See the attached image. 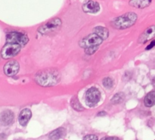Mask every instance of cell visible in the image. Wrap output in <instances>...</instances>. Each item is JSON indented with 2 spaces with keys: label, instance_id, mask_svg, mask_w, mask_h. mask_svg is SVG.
Listing matches in <instances>:
<instances>
[{
  "label": "cell",
  "instance_id": "6da1fadb",
  "mask_svg": "<svg viewBox=\"0 0 155 140\" xmlns=\"http://www.w3.org/2000/svg\"><path fill=\"white\" fill-rule=\"evenodd\" d=\"M34 80L41 86H52L58 83L61 75L56 69H46L39 71L35 75Z\"/></svg>",
  "mask_w": 155,
  "mask_h": 140
},
{
  "label": "cell",
  "instance_id": "7a4b0ae2",
  "mask_svg": "<svg viewBox=\"0 0 155 140\" xmlns=\"http://www.w3.org/2000/svg\"><path fill=\"white\" fill-rule=\"evenodd\" d=\"M137 15L134 12H128L114 18L110 24L113 27L117 30H125L136 24L137 21Z\"/></svg>",
  "mask_w": 155,
  "mask_h": 140
},
{
  "label": "cell",
  "instance_id": "3957f363",
  "mask_svg": "<svg viewBox=\"0 0 155 140\" xmlns=\"http://www.w3.org/2000/svg\"><path fill=\"white\" fill-rule=\"evenodd\" d=\"M61 26V20L60 18H56L50 20L49 21L40 26L38 28V32L41 34H49L52 32L56 31L58 29L60 28Z\"/></svg>",
  "mask_w": 155,
  "mask_h": 140
},
{
  "label": "cell",
  "instance_id": "277c9868",
  "mask_svg": "<svg viewBox=\"0 0 155 140\" xmlns=\"http://www.w3.org/2000/svg\"><path fill=\"white\" fill-rule=\"evenodd\" d=\"M21 49V45L15 43H7L1 50V55L4 59L12 58L16 56Z\"/></svg>",
  "mask_w": 155,
  "mask_h": 140
},
{
  "label": "cell",
  "instance_id": "5b68a950",
  "mask_svg": "<svg viewBox=\"0 0 155 140\" xmlns=\"http://www.w3.org/2000/svg\"><path fill=\"white\" fill-rule=\"evenodd\" d=\"M101 99V92L98 89L95 87H92L88 89L85 95L86 103L89 107H94L99 102Z\"/></svg>",
  "mask_w": 155,
  "mask_h": 140
},
{
  "label": "cell",
  "instance_id": "8992f818",
  "mask_svg": "<svg viewBox=\"0 0 155 140\" xmlns=\"http://www.w3.org/2000/svg\"><path fill=\"white\" fill-rule=\"evenodd\" d=\"M29 38L26 34L18 32H12L6 36V42L9 43H15L24 46L28 42Z\"/></svg>",
  "mask_w": 155,
  "mask_h": 140
},
{
  "label": "cell",
  "instance_id": "52a82bcc",
  "mask_svg": "<svg viewBox=\"0 0 155 140\" xmlns=\"http://www.w3.org/2000/svg\"><path fill=\"white\" fill-rule=\"evenodd\" d=\"M103 42V39L95 33L89 34L81 39L80 42V45L82 48H89L92 46H98Z\"/></svg>",
  "mask_w": 155,
  "mask_h": 140
},
{
  "label": "cell",
  "instance_id": "ba28073f",
  "mask_svg": "<svg viewBox=\"0 0 155 140\" xmlns=\"http://www.w3.org/2000/svg\"><path fill=\"white\" fill-rule=\"evenodd\" d=\"M19 63L15 60H12L7 62L4 66V72L8 77H13L18 74L19 71Z\"/></svg>",
  "mask_w": 155,
  "mask_h": 140
},
{
  "label": "cell",
  "instance_id": "9c48e42d",
  "mask_svg": "<svg viewBox=\"0 0 155 140\" xmlns=\"http://www.w3.org/2000/svg\"><path fill=\"white\" fill-rule=\"evenodd\" d=\"M155 37V25L148 27L139 38V43H145Z\"/></svg>",
  "mask_w": 155,
  "mask_h": 140
},
{
  "label": "cell",
  "instance_id": "30bf717a",
  "mask_svg": "<svg viewBox=\"0 0 155 140\" xmlns=\"http://www.w3.org/2000/svg\"><path fill=\"white\" fill-rule=\"evenodd\" d=\"M83 10L86 13L95 14L99 12L100 5L96 2L89 0L83 5Z\"/></svg>",
  "mask_w": 155,
  "mask_h": 140
},
{
  "label": "cell",
  "instance_id": "8fae6325",
  "mask_svg": "<svg viewBox=\"0 0 155 140\" xmlns=\"http://www.w3.org/2000/svg\"><path fill=\"white\" fill-rule=\"evenodd\" d=\"M15 118L14 113L10 110H5L0 114V122L4 126L10 125L12 124Z\"/></svg>",
  "mask_w": 155,
  "mask_h": 140
},
{
  "label": "cell",
  "instance_id": "7c38bea8",
  "mask_svg": "<svg viewBox=\"0 0 155 140\" xmlns=\"http://www.w3.org/2000/svg\"><path fill=\"white\" fill-rule=\"evenodd\" d=\"M32 116L31 111L28 108H25L22 110L20 113L19 117H18V121H19L20 124L23 127H25L28 124L29 121L30 120Z\"/></svg>",
  "mask_w": 155,
  "mask_h": 140
},
{
  "label": "cell",
  "instance_id": "4fadbf2b",
  "mask_svg": "<svg viewBox=\"0 0 155 140\" xmlns=\"http://www.w3.org/2000/svg\"><path fill=\"white\" fill-rule=\"evenodd\" d=\"M152 0H130V5L136 8H145L150 5Z\"/></svg>",
  "mask_w": 155,
  "mask_h": 140
},
{
  "label": "cell",
  "instance_id": "5bb4252c",
  "mask_svg": "<svg viewBox=\"0 0 155 140\" xmlns=\"http://www.w3.org/2000/svg\"><path fill=\"white\" fill-rule=\"evenodd\" d=\"M94 33L98 35L99 37H101L103 40L107 39L109 36V31L106 27H96L94 29Z\"/></svg>",
  "mask_w": 155,
  "mask_h": 140
},
{
  "label": "cell",
  "instance_id": "9a60e30c",
  "mask_svg": "<svg viewBox=\"0 0 155 140\" xmlns=\"http://www.w3.org/2000/svg\"><path fill=\"white\" fill-rule=\"evenodd\" d=\"M144 103H145V105L148 108H151L155 105V91L150 92L145 96Z\"/></svg>",
  "mask_w": 155,
  "mask_h": 140
},
{
  "label": "cell",
  "instance_id": "2e32d148",
  "mask_svg": "<svg viewBox=\"0 0 155 140\" xmlns=\"http://www.w3.org/2000/svg\"><path fill=\"white\" fill-rule=\"evenodd\" d=\"M64 134L65 130L63 127H61V128H58L51 132L49 134V136H48V137H49V139L51 140H58L63 137Z\"/></svg>",
  "mask_w": 155,
  "mask_h": 140
},
{
  "label": "cell",
  "instance_id": "e0dca14e",
  "mask_svg": "<svg viewBox=\"0 0 155 140\" xmlns=\"http://www.w3.org/2000/svg\"><path fill=\"white\" fill-rule=\"evenodd\" d=\"M71 106L75 109L76 111H83V108L82 106V105L80 104V101H79V98L77 96H74L71 98Z\"/></svg>",
  "mask_w": 155,
  "mask_h": 140
},
{
  "label": "cell",
  "instance_id": "ac0fdd59",
  "mask_svg": "<svg viewBox=\"0 0 155 140\" xmlns=\"http://www.w3.org/2000/svg\"><path fill=\"white\" fill-rule=\"evenodd\" d=\"M124 97H125L124 96V94L122 93V92L117 93L111 98V102L113 104H120V103L123 102V101L124 99Z\"/></svg>",
  "mask_w": 155,
  "mask_h": 140
},
{
  "label": "cell",
  "instance_id": "d6986e66",
  "mask_svg": "<svg viewBox=\"0 0 155 140\" xmlns=\"http://www.w3.org/2000/svg\"><path fill=\"white\" fill-rule=\"evenodd\" d=\"M103 85L105 88L107 89H111L114 86V80L113 79L110 78V77H105V78L103 80Z\"/></svg>",
  "mask_w": 155,
  "mask_h": 140
},
{
  "label": "cell",
  "instance_id": "ffe728a7",
  "mask_svg": "<svg viewBox=\"0 0 155 140\" xmlns=\"http://www.w3.org/2000/svg\"><path fill=\"white\" fill-rule=\"evenodd\" d=\"M98 46H92L85 48V52L87 55H93L98 50Z\"/></svg>",
  "mask_w": 155,
  "mask_h": 140
},
{
  "label": "cell",
  "instance_id": "44dd1931",
  "mask_svg": "<svg viewBox=\"0 0 155 140\" xmlns=\"http://www.w3.org/2000/svg\"><path fill=\"white\" fill-rule=\"evenodd\" d=\"M83 140H98V139L95 135H87L83 138Z\"/></svg>",
  "mask_w": 155,
  "mask_h": 140
},
{
  "label": "cell",
  "instance_id": "7402d4cb",
  "mask_svg": "<svg viewBox=\"0 0 155 140\" xmlns=\"http://www.w3.org/2000/svg\"><path fill=\"white\" fill-rule=\"evenodd\" d=\"M155 46V40H152L151 41V43L149 44V45H148V46L146 47V50H149V49H151L152 48H154Z\"/></svg>",
  "mask_w": 155,
  "mask_h": 140
},
{
  "label": "cell",
  "instance_id": "603a6c76",
  "mask_svg": "<svg viewBox=\"0 0 155 140\" xmlns=\"http://www.w3.org/2000/svg\"><path fill=\"white\" fill-rule=\"evenodd\" d=\"M106 140H120V139L117 137H109L107 138V139H106Z\"/></svg>",
  "mask_w": 155,
  "mask_h": 140
},
{
  "label": "cell",
  "instance_id": "cb8c5ba5",
  "mask_svg": "<svg viewBox=\"0 0 155 140\" xmlns=\"http://www.w3.org/2000/svg\"><path fill=\"white\" fill-rule=\"evenodd\" d=\"M153 84H154V86H155V77H154V80H153Z\"/></svg>",
  "mask_w": 155,
  "mask_h": 140
}]
</instances>
